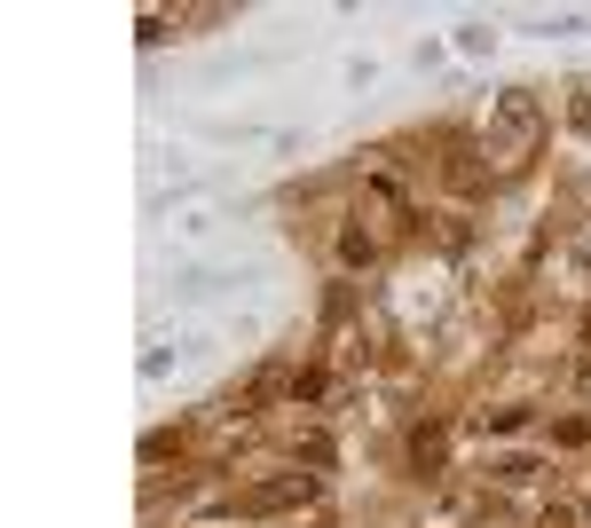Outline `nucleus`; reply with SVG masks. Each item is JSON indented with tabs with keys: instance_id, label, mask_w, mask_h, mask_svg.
<instances>
[{
	"instance_id": "1",
	"label": "nucleus",
	"mask_w": 591,
	"mask_h": 528,
	"mask_svg": "<svg viewBox=\"0 0 591 528\" xmlns=\"http://www.w3.org/2000/svg\"><path fill=\"white\" fill-rule=\"evenodd\" d=\"M308 498H316V474H284V481H260L245 505L253 513H292V505H308Z\"/></svg>"
},
{
	"instance_id": "2",
	"label": "nucleus",
	"mask_w": 591,
	"mask_h": 528,
	"mask_svg": "<svg viewBox=\"0 0 591 528\" xmlns=\"http://www.w3.org/2000/svg\"><path fill=\"white\" fill-rule=\"evenodd\" d=\"M340 260H347V269H364V260H379V245L364 237V229H347V237H340Z\"/></svg>"
}]
</instances>
